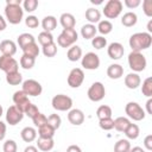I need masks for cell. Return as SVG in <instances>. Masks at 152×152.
Segmentation results:
<instances>
[{
	"instance_id": "obj_19",
	"label": "cell",
	"mask_w": 152,
	"mask_h": 152,
	"mask_svg": "<svg viewBox=\"0 0 152 152\" xmlns=\"http://www.w3.org/2000/svg\"><path fill=\"white\" fill-rule=\"evenodd\" d=\"M122 75H124V68L118 63L110 64L107 68V76L112 80H119L122 77Z\"/></svg>"
},
{
	"instance_id": "obj_25",
	"label": "cell",
	"mask_w": 152,
	"mask_h": 152,
	"mask_svg": "<svg viewBox=\"0 0 152 152\" xmlns=\"http://www.w3.org/2000/svg\"><path fill=\"white\" fill-rule=\"evenodd\" d=\"M86 19L89 21V24H95L99 23L101 19V13L97 8L94 7H89L88 10H86Z\"/></svg>"
},
{
	"instance_id": "obj_53",
	"label": "cell",
	"mask_w": 152,
	"mask_h": 152,
	"mask_svg": "<svg viewBox=\"0 0 152 152\" xmlns=\"http://www.w3.org/2000/svg\"><path fill=\"white\" fill-rule=\"evenodd\" d=\"M66 152H82V150L78 145H70V146H68Z\"/></svg>"
},
{
	"instance_id": "obj_50",
	"label": "cell",
	"mask_w": 152,
	"mask_h": 152,
	"mask_svg": "<svg viewBox=\"0 0 152 152\" xmlns=\"http://www.w3.org/2000/svg\"><path fill=\"white\" fill-rule=\"evenodd\" d=\"M124 4H125V6H126L127 8L132 10V8L138 7V6L141 4V1H140V0H125Z\"/></svg>"
},
{
	"instance_id": "obj_59",
	"label": "cell",
	"mask_w": 152,
	"mask_h": 152,
	"mask_svg": "<svg viewBox=\"0 0 152 152\" xmlns=\"http://www.w3.org/2000/svg\"><path fill=\"white\" fill-rule=\"evenodd\" d=\"M147 31H148V33L151 34V32H152V19L147 23Z\"/></svg>"
},
{
	"instance_id": "obj_4",
	"label": "cell",
	"mask_w": 152,
	"mask_h": 152,
	"mask_svg": "<svg viewBox=\"0 0 152 152\" xmlns=\"http://www.w3.org/2000/svg\"><path fill=\"white\" fill-rule=\"evenodd\" d=\"M128 65H129V68L134 72H140V71L145 70V68L147 65L146 57L141 52H134V51H132L128 55Z\"/></svg>"
},
{
	"instance_id": "obj_10",
	"label": "cell",
	"mask_w": 152,
	"mask_h": 152,
	"mask_svg": "<svg viewBox=\"0 0 152 152\" xmlns=\"http://www.w3.org/2000/svg\"><path fill=\"white\" fill-rule=\"evenodd\" d=\"M19 69V63L17 62L15 58H13L12 56H0V70L5 71L6 74H11V72H15Z\"/></svg>"
},
{
	"instance_id": "obj_3",
	"label": "cell",
	"mask_w": 152,
	"mask_h": 152,
	"mask_svg": "<svg viewBox=\"0 0 152 152\" xmlns=\"http://www.w3.org/2000/svg\"><path fill=\"white\" fill-rule=\"evenodd\" d=\"M78 39V34L75 28H63V31L57 37V44L61 48H70Z\"/></svg>"
},
{
	"instance_id": "obj_58",
	"label": "cell",
	"mask_w": 152,
	"mask_h": 152,
	"mask_svg": "<svg viewBox=\"0 0 152 152\" xmlns=\"http://www.w3.org/2000/svg\"><path fill=\"white\" fill-rule=\"evenodd\" d=\"M129 152H146V151H145L142 147H140V146H135V147L131 148Z\"/></svg>"
},
{
	"instance_id": "obj_41",
	"label": "cell",
	"mask_w": 152,
	"mask_h": 152,
	"mask_svg": "<svg viewBox=\"0 0 152 152\" xmlns=\"http://www.w3.org/2000/svg\"><path fill=\"white\" fill-rule=\"evenodd\" d=\"M91 45L96 50H101V49H103V48L107 46V39L103 36H95L91 39Z\"/></svg>"
},
{
	"instance_id": "obj_14",
	"label": "cell",
	"mask_w": 152,
	"mask_h": 152,
	"mask_svg": "<svg viewBox=\"0 0 152 152\" xmlns=\"http://www.w3.org/2000/svg\"><path fill=\"white\" fill-rule=\"evenodd\" d=\"M24 118V113L21 110H19L15 106H11L8 107L7 112H6V121L7 124H10L11 126H15L17 124H19Z\"/></svg>"
},
{
	"instance_id": "obj_36",
	"label": "cell",
	"mask_w": 152,
	"mask_h": 152,
	"mask_svg": "<svg viewBox=\"0 0 152 152\" xmlns=\"http://www.w3.org/2000/svg\"><path fill=\"white\" fill-rule=\"evenodd\" d=\"M112 108L107 104H102L96 109V116L99 118V120L101 119H106V118H112Z\"/></svg>"
},
{
	"instance_id": "obj_24",
	"label": "cell",
	"mask_w": 152,
	"mask_h": 152,
	"mask_svg": "<svg viewBox=\"0 0 152 152\" xmlns=\"http://www.w3.org/2000/svg\"><path fill=\"white\" fill-rule=\"evenodd\" d=\"M96 32H97L96 26L93 25V24H89V23L86 24V25H83L82 28H81V36L84 39H93L95 37Z\"/></svg>"
},
{
	"instance_id": "obj_9",
	"label": "cell",
	"mask_w": 152,
	"mask_h": 152,
	"mask_svg": "<svg viewBox=\"0 0 152 152\" xmlns=\"http://www.w3.org/2000/svg\"><path fill=\"white\" fill-rule=\"evenodd\" d=\"M87 95H88V99L93 102H99L101 101L104 95H106V89H104V86L101 83V82H94L88 91H87Z\"/></svg>"
},
{
	"instance_id": "obj_35",
	"label": "cell",
	"mask_w": 152,
	"mask_h": 152,
	"mask_svg": "<svg viewBox=\"0 0 152 152\" xmlns=\"http://www.w3.org/2000/svg\"><path fill=\"white\" fill-rule=\"evenodd\" d=\"M97 31L101 33V34H108L112 32L113 30V24L109 21V20H100L99 21V25H97Z\"/></svg>"
},
{
	"instance_id": "obj_61",
	"label": "cell",
	"mask_w": 152,
	"mask_h": 152,
	"mask_svg": "<svg viewBox=\"0 0 152 152\" xmlns=\"http://www.w3.org/2000/svg\"><path fill=\"white\" fill-rule=\"evenodd\" d=\"M1 115H2V106L0 104V118H1Z\"/></svg>"
},
{
	"instance_id": "obj_60",
	"label": "cell",
	"mask_w": 152,
	"mask_h": 152,
	"mask_svg": "<svg viewBox=\"0 0 152 152\" xmlns=\"http://www.w3.org/2000/svg\"><path fill=\"white\" fill-rule=\"evenodd\" d=\"M91 4H102V0H99V1H95V0H90Z\"/></svg>"
},
{
	"instance_id": "obj_37",
	"label": "cell",
	"mask_w": 152,
	"mask_h": 152,
	"mask_svg": "<svg viewBox=\"0 0 152 152\" xmlns=\"http://www.w3.org/2000/svg\"><path fill=\"white\" fill-rule=\"evenodd\" d=\"M38 43L42 46H45L48 44L53 43V36H52V33L51 32H45V31L40 32L38 34Z\"/></svg>"
},
{
	"instance_id": "obj_20",
	"label": "cell",
	"mask_w": 152,
	"mask_h": 152,
	"mask_svg": "<svg viewBox=\"0 0 152 152\" xmlns=\"http://www.w3.org/2000/svg\"><path fill=\"white\" fill-rule=\"evenodd\" d=\"M59 23L63 28H74L76 25V19L71 13H62L59 17Z\"/></svg>"
},
{
	"instance_id": "obj_15",
	"label": "cell",
	"mask_w": 152,
	"mask_h": 152,
	"mask_svg": "<svg viewBox=\"0 0 152 152\" xmlns=\"http://www.w3.org/2000/svg\"><path fill=\"white\" fill-rule=\"evenodd\" d=\"M107 53L109 56L110 59H120L124 53H125V49H124V45L119 42H114V43H110L107 48Z\"/></svg>"
},
{
	"instance_id": "obj_1",
	"label": "cell",
	"mask_w": 152,
	"mask_h": 152,
	"mask_svg": "<svg viewBox=\"0 0 152 152\" xmlns=\"http://www.w3.org/2000/svg\"><path fill=\"white\" fill-rule=\"evenodd\" d=\"M128 44L134 52H141L146 50L152 44V36L148 32H137L129 37Z\"/></svg>"
},
{
	"instance_id": "obj_27",
	"label": "cell",
	"mask_w": 152,
	"mask_h": 152,
	"mask_svg": "<svg viewBox=\"0 0 152 152\" xmlns=\"http://www.w3.org/2000/svg\"><path fill=\"white\" fill-rule=\"evenodd\" d=\"M66 57L70 62H76L82 58V49L78 45H72L66 52Z\"/></svg>"
},
{
	"instance_id": "obj_55",
	"label": "cell",
	"mask_w": 152,
	"mask_h": 152,
	"mask_svg": "<svg viewBox=\"0 0 152 152\" xmlns=\"http://www.w3.org/2000/svg\"><path fill=\"white\" fill-rule=\"evenodd\" d=\"M6 26H7V23H6L5 18L0 14V31H4L6 28Z\"/></svg>"
},
{
	"instance_id": "obj_57",
	"label": "cell",
	"mask_w": 152,
	"mask_h": 152,
	"mask_svg": "<svg viewBox=\"0 0 152 152\" xmlns=\"http://www.w3.org/2000/svg\"><path fill=\"white\" fill-rule=\"evenodd\" d=\"M6 4H11V5H21L23 1H21V0H6Z\"/></svg>"
},
{
	"instance_id": "obj_31",
	"label": "cell",
	"mask_w": 152,
	"mask_h": 152,
	"mask_svg": "<svg viewBox=\"0 0 152 152\" xmlns=\"http://www.w3.org/2000/svg\"><path fill=\"white\" fill-rule=\"evenodd\" d=\"M129 124H131V121H129L128 118L119 116V118H116V119L114 120V128H115L118 132H125Z\"/></svg>"
},
{
	"instance_id": "obj_38",
	"label": "cell",
	"mask_w": 152,
	"mask_h": 152,
	"mask_svg": "<svg viewBox=\"0 0 152 152\" xmlns=\"http://www.w3.org/2000/svg\"><path fill=\"white\" fill-rule=\"evenodd\" d=\"M34 63H36V58H32L30 56H26L23 53V56L20 57V66L25 70H30L34 66Z\"/></svg>"
},
{
	"instance_id": "obj_40",
	"label": "cell",
	"mask_w": 152,
	"mask_h": 152,
	"mask_svg": "<svg viewBox=\"0 0 152 152\" xmlns=\"http://www.w3.org/2000/svg\"><path fill=\"white\" fill-rule=\"evenodd\" d=\"M141 93L142 95L151 97L152 96V77H147L144 80L142 86H141Z\"/></svg>"
},
{
	"instance_id": "obj_44",
	"label": "cell",
	"mask_w": 152,
	"mask_h": 152,
	"mask_svg": "<svg viewBox=\"0 0 152 152\" xmlns=\"http://www.w3.org/2000/svg\"><path fill=\"white\" fill-rule=\"evenodd\" d=\"M37 7H38V0H24L23 1V10L28 13L36 11Z\"/></svg>"
},
{
	"instance_id": "obj_39",
	"label": "cell",
	"mask_w": 152,
	"mask_h": 152,
	"mask_svg": "<svg viewBox=\"0 0 152 152\" xmlns=\"http://www.w3.org/2000/svg\"><path fill=\"white\" fill-rule=\"evenodd\" d=\"M42 51H43V55L45 57H55L56 53H57V44L53 42L51 44H48L45 46H42Z\"/></svg>"
},
{
	"instance_id": "obj_26",
	"label": "cell",
	"mask_w": 152,
	"mask_h": 152,
	"mask_svg": "<svg viewBox=\"0 0 152 152\" xmlns=\"http://www.w3.org/2000/svg\"><path fill=\"white\" fill-rule=\"evenodd\" d=\"M137 21H138L137 14L134 12H131V11L129 12H126L122 15V18H121V24L125 27H132V26H134L137 24Z\"/></svg>"
},
{
	"instance_id": "obj_18",
	"label": "cell",
	"mask_w": 152,
	"mask_h": 152,
	"mask_svg": "<svg viewBox=\"0 0 152 152\" xmlns=\"http://www.w3.org/2000/svg\"><path fill=\"white\" fill-rule=\"evenodd\" d=\"M141 84V78L137 72H129L125 76V86L128 89H137Z\"/></svg>"
},
{
	"instance_id": "obj_6",
	"label": "cell",
	"mask_w": 152,
	"mask_h": 152,
	"mask_svg": "<svg viewBox=\"0 0 152 152\" xmlns=\"http://www.w3.org/2000/svg\"><path fill=\"white\" fill-rule=\"evenodd\" d=\"M125 113L129 119L134 121H141L145 119V110L138 102H133V101L128 102L125 106Z\"/></svg>"
},
{
	"instance_id": "obj_45",
	"label": "cell",
	"mask_w": 152,
	"mask_h": 152,
	"mask_svg": "<svg viewBox=\"0 0 152 152\" xmlns=\"http://www.w3.org/2000/svg\"><path fill=\"white\" fill-rule=\"evenodd\" d=\"M32 121H33L34 126L39 128V127H42L43 125H45V124L48 122V118H46L43 113H40V112H39L36 116H33V118H32Z\"/></svg>"
},
{
	"instance_id": "obj_7",
	"label": "cell",
	"mask_w": 152,
	"mask_h": 152,
	"mask_svg": "<svg viewBox=\"0 0 152 152\" xmlns=\"http://www.w3.org/2000/svg\"><path fill=\"white\" fill-rule=\"evenodd\" d=\"M122 12V2L120 0H108L103 8V14L108 19H115Z\"/></svg>"
},
{
	"instance_id": "obj_51",
	"label": "cell",
	"mask_w": 152,
	"mask_h": 152,
	"mask_svg": "<svg viewBox=\"0 0 152 152\" xmlns=\"http://www.w3.org/2000/svg\"><path fill=\"white\" fill-rule=\"evenodd\" d=\"M144 146L147 151H151L152 150V134H148L145 137L144 139Z\"/></svg>"
},
{
	"instance_id": "obj_42",
	"label": "cell",
	"mask_w": 152,
	"mask_h": 152,
	"mask_svg": "<svg viewBox=\"0 0 152 152\" xmlns=\"http://www.w3.org/2000/svg\"><path fill=\"white\" fill-rule=\"evenodd\" d=\"M48 124L57 131V129L61 127L62 119H61V116H59L58 114H50V115L48 116Z\"/></svg>"
},
{
	"instance_id": "obj_22",
	"label": "cell",
	"mask_w": 152,
	"mask_h": 152,
	"mask_svg": "<svg viewBox=\"0 0 152 152\" xmlns=\"http://www.w3.org/2000/svg\"><path fill=\"white\" fill-rule=\"evenodd\" d=\"M42 27L45 32H52L57 27V19L53 15H46L42 20Z\"/></svg>"
},
{
	"instance_id": "obj_43",
	"label": "cell",
	"mask_w": 152,
	"mask_h": 152,
	"mask_svg": "<svg viewBox=\"0 0 152 152\" xmlns=\"http://www.w3.org/2000/svg\"><path fill=\"white\" fill-rule=\"evenodd\" d=\"M99 126L103 131H110L114 128V120L112 118L101 119V120H99Z\"/></svg>"
},
{
	"instance_id": "obj_28",
	"label": "cell",
	"mask_w": 152,
	"mask_h": 152,
	"mask_svg": "<svg viewBox=\"0 0 152 152\" xmlns=\"http://www.w3.org/2000/svg\"><path fill=\"white\" fill-rule=\"evenodd\" d=\"M55 146V141L53 139H43V138H38L37 140V148L43 151V152H49Z\"/></svg>"
},
{
	"instance_id": "obj_30",
	"label": "cell",
	"mask_w": 152,
	"mask_h": 152,
	"mask_svg": "<svg viewBox=\"0 0 152 152\" xmlns=\"http://www.w3.org/2000/svg\"><path fill=\"white\" fill-rule=\"evenodd\" d=\"M21 50H23L24 55L30 56V57H32V58H36V57H38V55H39V48H38V44H37L36 42H34V43H31V44H28V45H26V46H24Z\"/></svg>"
},
{
	"instance_id": "obj_17",
	"label": "cell",
	"mask_w": 152,
	"mask_h": 152,
	"mask_svg": "<svg viewBox=\"0 0 152 152\" xmlns=\"http://www.w3.org/2000/svg\"><path fill=\"white\" fill-rule=\"evenodd\" d=\"M0 51L4 56H13L17 52V44L11 39H5L0 43Z\"/></svg>"
},
{
	"instance_id": "obj_48",
	"label": "cell",
	"mask_w": 152,
	"mask_h": 152,
	"mask_svg": "<svg viewBox=\"0 0 152 152\" xmlns=\"http://www.w3.org/2000/svg\"><path fill=\"white\" fill-rule=\"evenodd\" d=\"M39 113V109H38V107L36 106V104H33V103H30L28 104V107L26 108V110H25V113H24V115H27L28 118H33V116H36L37 114Z\"/></svg>"
},
{
	"instance_id": "obj_8",
	"label": "cell",
	"mask_w": 152,
	"mask_h": 152,
	"mask_svg": "<svg viewBox=\"0 0 152 152\" xmlns=\"http://www.w3.org/2000/svg\"><path fill=\"white\" fill-rule=\"evenodd\" d=\"M21 90L27 96H39L42 94V91H43V87L38 81H36L33 78H28V80L23 82Z\"/></svg>"
},
{
	"instance_id": "obj_29",
	"label": "cell",
	"mask_w": 152,
	"mask_h": 152,
	"mask_svg": "<svg viewBox=\"0 0 152 152\" xmlns=\"http://www.w3.org/2000/svg\"><path fill=\"white\" fill-rule=\"evenodd\" d=\"M124 133H125V135L127 137V139L134 140V139H137V138L139 137V134H140V128H139V126H138L137 124H132V122H131Z\"/></svg>"
},
{
	"instance_id": "obj_46",
	"label": "cell",
	"mask_w": 152,
	"mask_h": 152,
	"mask_svg": "<svg viewBox=\"0 0 152 152\" xmlns=\"http://www.w3.org/2000/svg\"><path fill=\"white\" fill-rule=\"evenodd\" d=\"M2 150L4 152H17L18 150V146H17V142L12 139H8L4 142V146H2Z\"/></svg>"
},
{
	"instance_id": "obj_23",
	"label": "cell",
	"mask_w": 152,
	"mask_h": 152,
	"mask_svg": "<svg viewBox=\"0 0 152 152\" xmlns=\"http://www.w3.org/2000/svg\"><path fill=\"white\" fill-rule=\"evenodd\" d=\"M55 132H56V129L53 127H51L48 122L38 128V135H39V138H43V139H53Z\"/></svg>"
},
{
	"instance_id": "obj_12",
	"label": "cell",
	"mask_w": 152,
	"mask_h": 152,
	"mask_svg": "<svg viewBox=\"0 0 152 152\" xmlns=\"http://www.w3.org/2000/svg\"><path fill=\"white\" fill-rule=\"evenodd\" d=\"M84 81V72L81 68H74L68 75V84L71 88H78Z\"/></svg>"
},
{
	"instance_id": "obj_32",
	"label": "cell",
	"mask_w": 152,
	"mask_h": 152,
	"mask_svg": "<svg viewBox=\"0 0 152 152\" xmlns=\"http://www.w3.org/2000/svg\"><path fill=\"white\" fill-rule=\"evenodd\" d=\"M34 42H36V40H34V37H33L31 33H21V34H19L18 38H17V43H18L19 48H21V49H23L24 46L31 44V43H34Z\"/></svg>"
},
{
	"instance_id": "obj_16",
	"label": "cell",
	"mask_w": 152,
	"mask_h": 152,
	"mask_svg": "<svg viewBox=\"0 0 152 152\" xmlns=\"http://www.w3.org/2000/svg\"><path fill=\"white\" fill-rule=\"evenodd\" d=\"M68 120L71 125L74 126H80L83 124L84 121V113L78 109V108H74V109H70L69 113H68Z\"/></svg>"
},
{
	"instance_id": "obj_21",
	"label": "cell",
	"mask_w": 152,
	"mask_h": 152,
	"mask_svg": "<svg viewBox=\"0 0 152 152\" xmlns=\"http://www.w3.org/2000/svg\"><path fill=\"white\" fill-rule=\"evenodd\" d=\"M20 137L25 142H32L37 138V131L33 127H30V126L24 127L20 132Z\"/></svg>"
},
{
	"instance_id": "obj_11",
	"label": "cell",
	"mask_w": 152,
	"mask_h": 152,
	"mask_svg": "<svg viewBox=\"0 0 152 152\" xmlns=\"http://www.w3.org/2000/svg\"><path fill=\"white\" fill-rule=\"evenodd\" d=\"M81 64L87 70H96L100 66V58L95 52H87L82 56Z\"/></svg>"
},
{
	"instance_id": "obj_54",
	"label": "cell",
	"mask_w": 152,
	"mask_h": 152,
	"mask_svg": "<svg viewBox=\"0 0 152 152\" xmlns=\"http://www.w3.org/2000/svg\"><path fill=\"white\" fill-rule=\"evenodd\" d=\"M146 112L147 114L152 115V99L151 97H148V100L146 101Z\"/></svg>"
},
{
	"instance_id": "obj_5",
	"label": "cell",
	"mask_w": 152,
	"mask_h": 152,
	"mask_svg": "<svg viewBox=\"0 0 152 152\" xmlns=\"http://www.w3.org/2000/svg\"><path fill=\"white\" fill-rule=\"evenodd\" d=\"M51 104H52L53 109H56L58 112H65V110H70L71 109V107H72V100L68 95L57 94V95H55L52 97Z\"/></svg>"
},
{
	"instance_id": "obj_47",
	"label": "cell",
	"mask_w": 152,
	"mask_h": 152,
	"mask_svg": "<svg viewBox=\"0 0 152 152\" xmlns=\"http://www.w3.org/2000/svg\"><path fill=\"white\" fill-rule=\"evenodd\" d=\"M25 24L30 28H36V27L39 26V20L36 15H27L26 19H25Z\"/></svg>"
},
{
	"instance_id": "obj_33",
	"label": "cell",
	"mask_w": 152,
	"mask_h": 152,
	"mask_svg": "<svg viewBox=\"0 0 152 152\" xmlns=\"http://www.w3.org/2000/svg\"><path fill=\"white\" fill-rule=\"evenodd\" d=\"M6 82L10 86H18V84L23 83V76H21V74L19 71L6 74Z\"/></svg>"
},
{
	"instance_id": "obj_49",
	"label": "cell",
	"mask_w": 152,
	"mask_h": 152,
	"mask_svg": "<svg viewBox=\"0 0 152 152\" xmlns=\"http://www.w3.org/2000/svg\"><path fill=\"white\" fill-rule=\"evenodd\" d=\"M142 11L146 17H152V0H144L142 1Z\"/></svg>"
},
{
	"instance_id": "obj_56",
	"label": "cell",
	"mask_w": 152,
	"mask_h": 152,
	"mask_svg": "<svg viewBox=\"0 0 152 152\" xmlns=\"http://www.w3.org/2000/svg\"><path fill=\"white\" fill-rule=\"evenodd\" d=\"M24 152H38V148H37V146L28 145V146H26V147H25Z\"/></svg>"
},
{
	"instance_id": "obj_2",
	"label": "cell",
	"mask_w": 152,
	"mask_h": 152,
	"mask_svg": "<svg viewBox=\"0 0 152 152\" xmlns=\"http://www.w3.org/2000/svg\"><path fill=\"white\" fill-rule=\"evenodd\" d=\"M5 17H6V19L10 24H13V25L20 24V21L23 20V17H24V10H23L21 5L6 4V6H5Z\"/></svg>"
},
{
	"instance_id": "obj_52",
	"label": "cell",
	"mask_w": 152,
	"mask_h": 152,
	"mask_svg": "<svg viewBox=\"0 0 152 152\" xmlns=\"http://www.w3.org/2000/svg\"><path fill=\"white\" fill-rule=\"evenodd\" d=\"M6 129H7L6 124H5V122H2V121L0 120V141H2V140L5 139V135H6Z\"/></svg>"
},
{
	"instance_id": "obj_13",
	"label": "cell",
	"mask_w": 152,
	"mask_h": 152,
	"mask_svg": "<svg viewBox=\"0 0 152 152\" xmlns=\"http://www.w3.org/2000/svg\"><path fill=\"white\" fill-rule=\"evenodd\" d=\"M13 102H14V106L21 110L23 113H25L26 108L28 107V104L31 103L30 100H28V96L23 91V90H17L14 94H13Z\"/></svg>"
},
{
	"instance_id": "obj_34",
	"label": "cell",
	"mask_w": 152,
	"mask_h": 152,
	"mask_svg": "<svg viewBox=\"0 0 152 152\" xmlns=\"http://www.w3.org/2000/svg\"><path fill=\"white\" fill-rule=\"evenodd\" d=\"M131 148V142L127 139H120L114 145V152H129Z\"/></svg>"
}]
</instances>
